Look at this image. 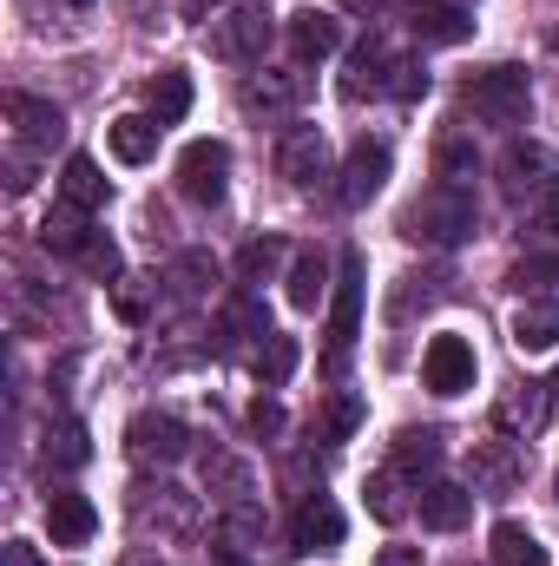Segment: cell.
I'll list each match as a JSON object with an SVG mask.
<instances>
[{"mask_svg": "<svg viewBox=\"0 0 559 566\" xmlns=\"http://www.w3.org/2000/svg\"><path fill=\"white\" fill-rule=\"evenodd\" d=\"M540 224H547V231L559 238V178L547 185V191H540Z\"/></svg>", "mask_w": 559, "mask_h": 566, "instance_id": "cell-39", "label": "cell"}, {"mask_svg": "<svg viewBox=\"0 0 559 566\" xmlns=\"http://www.w3.org/2000/svg\"><path fill=\"white\" fill-rule=\"evenodd\" d=\"M494 566H553L547 560V541L520 521H500L494 527Z\"/></svg>", "mask_w": 559, "mask_h": 566, "instance_id": "cell-20", "label": "cell"}, {"mask_svg": "<svg viewBox=\"0 0 559 566\" xmlns=\"http://www.w3.org/2000/svg\"><path fill=\"white\" fill-rule=\"evenodd\" d=\"M389 86H395V99H421L428 93V66L421 60H395V80Z\"/></svg>", "mask_w": 559, "mask_h": 566, "instance_id": "cell-37", "label": "cell"}, {"mask_svg": "<svg viewBox=\"0 0 559 566\" xmlns=\"http://www.w3.org/2000/svg\"><path fill=\"white\" fill-rule=\"evenodd\" d=\"M362 501H369V514H376V521H389V527L402 521V494H395V474H376V481L362 488Z\"/></svg>", "mask_w": 559, "mask_h": 566, "instance_id": "cell-31", "label": "cell"}, {"mask_svg": "<svg viewBox=\"0 0 559 566\" xmlns=\"http://www.w3.org/2000/svg\"><path fill=\"white\" fill-rule=\"evenodd\" d=\"M283 99H296V80H251L244 86V106H283Z\"/></svg>", "mask_w": 559, "mask_h": 566, "instance_id": "cell-35", "label": "cell"}, {"mask_svg": "<svg viewBox=\"0 0 559 566\" xmlns=\"http://www.w3.org/2000/svg\"><path fill=\"white\" fill-rule=\"evenodd\" d=\"M60 198H66L73 211H99V205H106V171H99V158L73 151L66 171H60Z\"/></svg>", "mask_w": 559, "mask_h": 566, "instance_id": "cell-17", "label": "cell"}, {"mask_svg": "<svg viewBox=\"0 0 559 566\" xmlns=\"http://www.w3.org/2000/svg\"><path fill=\"white\" fill-rule=\"evenodd\" d=\"M382 73H395V60H389V46L382 40H369L356 60H349V80H342V99H369V93H382L389 80Z\"/></svg>", "mask_w": 559, "mask_h": 566, "instance_id": "cell-21", "label": "cell"}, {"mask_svg": "<svg viewBox=\"0 0 559 566\" xmlns=\"http://www.w3.org/2000/svg\"><path fill=\"white\" fill-rule=\"evenodd\" d=\"M323 290H329V264H323V251H303V258L289 264V310H316Z\"/></svg>", "mask_w": 559, "mask_h": 566, "instance_id": "cell-23", "label": "cell"}, {"mask_svg": "<svg viewBox=\"0 0 559 566\" xmlns=\"http://www.w3.org/2000/svg\"><path fill=\"white\" fill-rule=\"evenodd\" d=\"M264 46H271V7H264V0L231 7V13L211 27V53H224V60H257Z\"/></svg>", "mask_w": 559, "mask_h": 566, "instance_id": "cell-5", "label": "cell"}, {"mask_svg": "<svg viewBox=\"0 0 559 566\" xmlns=\"http://www.w3.org/2000/svg\"><path fill=\"white\" fill-rule=\"evenodd\" d=\"M204 481H211V488H224L231 501H238V494H251V468H238V461H224V454L204 468Z\"/></svg>", "mask_w": 559, "mask_h": 566, "instance_id": "cell-34", "label": "cell"}, {"mask_svg": "<svg viewBox=\"0 0 559 566\" xmlns=\"http://www.w3.org/2000/svg\"><path fill=\"white\" fill-rule=\"evenodd\" d=\"M441 461V434L434 428H402V441H395V468L402 474H428Z\"/></svg>", "mask_w": 559, "mask_h": 566, "instance_id": "cell-25", "label": "cell"}, {"mask_svg": "<svg viewBox=\"0 0 559 566\" xmlns=\"http://www.w3.org/2000/svg\"><path fill=\"white\" fill-rule=\"evenodd\" d=\"M461 99H467L487 126H520L527 106H534V86H527L520 66H481V73H467Z\"/></svg>", "mask_w": 559, "mask_h": 566, "instance_id": "cell-2", "label": "cell"}, {"mask_svg": "<svg viewBox=\"0 0 559 566\" xmlns=\"http://www.w3.org/2000/svg\"><path fill=\"white\" fill-rule=\"evenodd\" d=\"M86 454H93V448H86V428L80 422L46 428V461H53V468H86Z\"/></svg>", "mask_w": 559, "mask_h": 566, "instance_id": "cell-26", "label": "cell"}, {"mask_svg": "<svg viewBox=\"0 0 559 566\" xmlns=\"http://www.w3.org/2000/svg\"><path fill=\"white\" fill-rule=\"evenodd\" d=\"M376 566H421V547H382Z\"/></svg>", "mask_w": 559, "mask_h": 566, "instance_id": "cell-40", "label": "cell"}, {"mask_svg": "<svg viewBox=\"0 0 559 566\" xmlns=\"http://www.w3.org/2000/svg\"><path fill=\"white\" fill-rule=\"evenodd\" d=\"M467 231H474V191H461V185H434L402 211L409 244H461Z\"/></svg>", "mask_w": 559, "mask_h": 566, "instance_id": "cell-1", "label": "cell"}, {"mask_svg": "<svg viewBox=\"0 0 559 566\" xmlns=\"http://www.w3.org/2000/svg\"><path fill=\"white\" fill-rule=\"evenodd\" d=\"M277 171L296 185V191H309L323 171H329V139L316 133V126H289L277 145Z\"/></svg>", "mask_w": 559, "mask_h": 566, "instance_id": "cell-9", "label": "cell"}, {"mask_svg": "<svg viewBox=\"0 0 559 566\" xmlns=\"http://www.w3.org/2000/svg\"><path fill=\"white\" fill-rule=\"evenodd\" d=\"M474 376H481V363H474V343H467V336H434V343L421 349V382H428L434 396H467Z\"/></svg>", "mask_w": 559, "mask_h": 566, "instance_id": "cell-4", "label": "cell"}, {"mask_svg": "<svg viewBox=\"0 0 559 566\" xmlns=\"http://www.w3.org/2000/svg\"><path fill=\"white\" fill-rule=\"evenodd\" d=\"M323 428H329V441H349V434L362 428V402H356V396H336L329 416H323Z\"/></svg>", "mask_w": 559, "mask_h": 566, "instance_id": "cell-32", "label": "cell"}, {"mask_svg": "<svg viewBox=\"0 0 559 566\" xmlns=\"http://www.w3.org/2000/svg\"><path fill=\"white\" fill-rule=\"evenodd\" d=\"M158 133H165V126H158L151 113H126V119H113V126H106V145H113V158H119V165H145V158L158 151Z\"/></svg>", "mask_w": 559, "mask_h": 566, "instance_id": "cell-16", "label": "cell"}, {"mask_svg": "<svg viewBox=\"0 0 559 566\" xmlns=\"http://www.w3.org/2000/svg\"><path fill=\"white\" fill-rule=\"evenodd\" d=\"M289 46H296V60H329V53L342 46V20L323 13V7H303V13L289 20Z\"/></svg>", "mask_w": 559, "mask_h": 566, "instance_id": "cell-14", "label": "cell"}, {"mask_svg": "<svg viewBox=\"0 0 559 566\" xmlns=\"http://www.w3.org/2000/svg\"><path fill=\"white\" fill-rule=\"evenodd\" d=\"M184 441H191V434H184L178 416H151V409H145V416L126 422V454H133L139 468H171V461L184 454Z\"/></svg>", "mask_w": 559, "mask_h": 566, "instance_id": "cell-6", "label": "cell"}, {"mask_svg": "<svg viewBox=\"0 0 559 566\" xmlns=\"http://www.w3.org/2000/svg\"><path fill=\"white\" fill-rule=\"evenodd\" d=\"M507 283H514V290H527V283H534V290H540V283H559V258H520V264L507 271Z\"/></svg>", "mask_w": 559, "mask_h": 566, "instance_id": "cell-33", "label": "cell"}, {"mask_svg": "<svg viewBox=\"0 0 559 566\" xmlns=\"http://www.w3.org/2000/svg\"><path fill=\"white\" fill-rule=\"evenodd\" d=\"M289 369H296V343H289V336H264V349H257V376L277 389Z\"/></svg>", "mask_w": 559, "mask_h": 566, "instance_id": "cell-30", "label": "cell"}, {"mask_svg": "<svg viewBox=\"0 0 559 566\" xmlns=\"http://www.w3.org/2000/svg\"><path fill=\"white\" fill-rule=\"evenodd\" d=\"M46 534L53 547H86L99 534V507L86 494H46Z\"/></svg>", "mask_w": 559, "mask_h": 566, "instance_id": "cell-11", "label": "cell"}, {"mask_svg": "<svg viewBox=\"0 0 559 566\" xmlns=\"http://www.w3.org/2000/svg\"><path fill=\"white\" fill-rule=\"evenodd\" d=\"M415 27H421V40H434V46H454V40L474 33V20H467L461 7H434V13H421Z\"/></svg>", "mask_w": 559, "mask_h": 566, "instance_id": "cell-28", "label": "cell"}, {"mask_svg": "<svg viewBox=\"0 0 559 566\" xmlns=\"http://www.w3.org/2000/svg\"><path fill=\"white\" fill-rule=\"evenodd\" d=\"M224 178H231V151L218 139H191L178 151V191L191 205H224Z\"/></svg>", "mask_w": 559, "mask_h": 566, "instance_id": "cell-3", "label": "cell"}, {"mask_svg": "<svg viewBox=\"0 0 559 566\" xmlns=\"http://www.w3.org/2000/svg\"><path fill=\"white\" fill-rule=\"evenodd\" d=\"M467 521H474V488L441 481V488H428V494H421V527L454 534V527H467Z\"/></svg>", "mask_w": 559, "mask_h": 566, "instance_id": "cell-15", "label": "cell"}, {"mask_svg": "<svg viewBox=\"0 0 559 566\" xmlns=\"http://www.w3.org/2000/svg\"><path fill=\"white\" fill-rule=\"evenodd\" d=\"M277 258H283V244H277V238H264V244H251V251L238 258V271H244V277H264Z\"/></svg>", "mask_w": 559, "mask_h": 566, "instance_id": "cell-38", "label": "cell"}, {"mask_svg": "<svg viewBox=\"0 0 559 566\" xmlns=\"http://www.w3.org/2000/svg\"><path fill=\"white\" fill-rule=\"evenodd\" d=\"M342 547V507L329 494H309L289 514V554H336Z\"/></svg>", "mask_w": 559, "mask_h": 566, "instance_id": "cell-8", "label": "cell"}, {"mask_svg": "<svg viewBox=\"0 0 559 566\" xmlns=\"http://www.w3.org/2000/svg\"><path fill=\"white\" fill-rule=\"evenodd\" d=\"M0 554H7V566H40V554H33V547H27V541H7V547H0Z\"/></svg>", "mask_w": 559, "mask_h": 566, "instance_id": "cell-41", "label": "cell"}, {"mask_svg": "<svg viewBox=\"0 0 559 566\" xmlns=\"http://www.w3.org/2000/svg\"><path fill=\"white\" fill-rule=\"evenodd\" d=\"M218 7H224V0H178V13H184V20H191V27H198V20H204V13H218Z\"/></svg>", "mask_w": 559, "mask_h": 566, "instance_id": "cell-42", "label": "cell"}, {"mask_svg": "<svg viewBox=\"0 0 559 566\" xmlns=\"http://www.w3.org/2000/svg\"><path fill=\"white\" fill-rule=\"evenodd\" d=\"M514 349H520V356L559 349V296H527V303L514 310Z\"/></svg>", "mask_w": 559, "mask_h": 566, "instance_id": "cell-12", "label": "cell"}, {"mask_svg": "<svg viewBox=\"0 0 559 566\" xmlns=\"http://www.w3.org/2000/svg\"><path fill=\"white\" fill-rule=\"evenodd\" d=\"M40 244H46V251H60V258H80V251L93 244V231H86V218L66 205V211H53V218L40 224Z\"/></svg>", "mask_w": 559, "mask_h": 566, "instance_id": "cell-24", "label": "cell"}, {"mask_svg": "<svg viewBox=\"0 0 559 566\" xmlns=\"http://www.w3.org/2000/svg\"><path fill=\"white\" fill-rule=\"evenodd\" d=\"M500 171H507V185H514V198L527 191V185H553V158L540 151V145H507V158H500Z\"/></svg>", "mask_w": 559, "mask_h": 566, "instance_id": "cell-22", "label": "cell"}, {"mask_svg": "<svg viewBox=\"0 0 559 566\" xmlns=\"http://www.w3.org/2000/svg\"><path fill=\"white\" fill-rule=\"evenodd\" d=\"M547 422V389L527 382V396H507L500 402V428H540Z\"/></svg>", "mask_w": 559, "mask_h": 566, "instance_id": "cell-29", "label": "cell"}, {"mask_svg": "<svg viewBox=\"0 0 559 566\" xmlns=\"http://www.w3.org/2000/svg\"><path fill=\"white\" fill-rule=\"evenodd\" d=\"M80 258H86V271H93V277H119V244H113V238H93Z\"/></svg>", "mask_w": 559, "mask_h": 566, "instance_id": "cell-36", "label": "cell"}, {"mask_svg": "<svg viewBox=\"0 0 559 566\" xmlns=\"http://www.w3.org/2000/svg\"><path fill=\"white\" fill-rule=\"evenodd\" d=\"M145 106H151L158 126H178V119L191 113V80H184L178 66H165L158 80H145Z\"/></svg>", "mask_w": 559, "mask_h": 566, "instance_id": "cell-19", "label": "cell"}, {"mask_svg": "<svg viewBox=\"0 0 559 566\" xmlns=\"http://www.w3.org/2000/svg\"><path fill=\"white\" fill-rule=\"evenodd\" d=\"M514 481H520V454H514V441H474V488L507 494Z\"/></svg>", "mask_w": 559, "mask_h": 566, "instance_id": "cell-18", "label": "cell"}, {"mask_svg": "<svg viewBox=\"0 0 559 566\" xmlns=\"http://www.w3.org/2000/svg\"><path fill=\"white\" fill-rule=\"evenodd\" d=\"M73 7H93V0H73Z\"/></svg>", "mask_w": 559, "mask_h": 566, "instance_id": "cell-43", "label": "cell"}, {"mask_svg": "<svg viewBox=\"0 0 559 566\" xmlns=\"http://www.w3.org/2000/svg\"><path fill=\"white\" fill-rule=\"evenodd\" d=\"M356 329H362V258L349 251V258H342V283H336V310H329V376L342 369Z\"/></svg>", "mask_w": 559, "mask_h": 566, "instance_id": "cell-7", "label": "cell"}, {"mask_svg": "<svg viewBox=\"0 0 559 566\" xmlns=\"http://www.w3.org/2000/svg\"><path fill=\"white\" fill-rule=\"evenodd\" d=\"M7 119H13L20 145H33V151H53V145L66 139V113L46 106V99H33V93H13L7 99Z\"/></svg>", "mask_w": 559, "mask_h": 566, "instance_id": "cell-10", "label": "cell"}, {"mask_svg": "<svg viewBox=\"0 0 559 566\" xmlns=\"http://www.w3.org/2000/svg\"><path fill=\"white\" fill-rule=\"evenodd\" d=\"M382 185H389V145L362 139L349 151V165H342V205H369Z\"/></svg>", "mask_w": 559, "mask_h": 566, "instance_id": "cell-13", "label": "cell"}, {"mask_svg": "<svg viewBox=\"0 0 559 566\" xmlns=\"http://www.w3.org/2000/svg\"><path fill=\"white\" fill-rule=\"evenodd\" d=\"M474 171H481V158H474V145L467 139H447L441 151H434V178H441V185H461V191H467Z\"/></svg>", "mask_w": 559, "mask_h": 566, "instance_id": "cell-27", "label": "cell"}]
</instances>
